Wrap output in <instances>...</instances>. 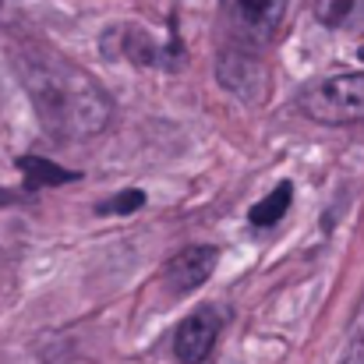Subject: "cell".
Instances as JSON below:
<instances>
[{
	"label": "cell",
	"mask_w": 364,
	"mask_h": 364,
	"mask_svg": "<svg viewBox=\"0 0 364 364\" xmlns=\"http://www.w3.org/2000/svg\"><path fill=\"white\" fill-rule=\"evenodd\" d=\"M18 75L32 96L43 127L64 138H92L114 121V103L107 89L71 60L53 50H25L18 57Z\"/></svg>",
	"instance_id": "obj_1"
},
{
	"label": "cell",
	"mask_w": 364,
	"mask_h": 364,
	"mask_svg": "<svg viewBox=\"0 0 364 364\" xmlns=\"http://www.w3.org/2000/svg\"><path fill=\"white\" fill-rule=\"evenodd\" d=\"M304 117L322 127H347L364 121V71L358 75H333L308 85L297 100Z\"/></svg>",
	"instance_id": "obj_2"
},
{
	"label": "cell",
	"mask_w": 364,
	"mask_h": 364,
	"mask_svg": "<svg viewBox=\"0 0 364 364\" xmlns=\"http://www.w3.org/2000/svg\"><path fill=\"white\" fill-rule=\"evenodd\" d=\"M290 0H220L227 28L247 43V46H265L272 43L276 28L283 25Z\"/></svg>",
	"instance_id": "obj_3"
},
{
	"label": "cell",
	"mask_w": 364,
	"mask_h": 364,
	"mask_svg": "<svg viewBox=\"0 0 364 364\" xmlns=\"http://www.w3.org/2000/svg\"><path fill=\"white\" fill-rule=\"evenodd\" d=\"M216 262H220V247H213V244H191V247L177 251V255L166 262V269H163V287H166L173 297H184L188 290H198V287L213 276Z\"/></svg>",
	"instance_id": "obj_4"
},
{
	"label": "cell",
	"mask_w": 364,
	"mask_h": 364,
	"mask_svg": "<svg viewBox=\"0 0 364 364\" xmlns=\"http://www.w3.org/2000/svg\"><path fill=\"white\" fill-rule=\"evenodd\" d=\"M216 78L237 96V100H251L262 103L269 92V71L258 57H251L247 50H223L220 53V68Z\"/></svg>",
	"instance_id": "obj_5"
},
{
	"label": "cell",
	"mask_w": 364,
	"mask_h": 364,
	"mask_svg": "<svg viewBox=\"0 0 364 364\" xmlns=\"http://www.w3.org/2000/svg\"><path fill=\"white\" fill-rule=\"evenodd\" d=\"M220 326H223V318H220L216 308L205 304V308L191 311V315L177 326V333H173V354H177V361L181 364L205 361V358L213 354V347H216Z\"/></svg>",
	"instance_id": "obj_6"
},
{
	"label": "cell",
	"mask_w": 364,
	"mask_h": 364,
	"mask_svg": "<svg viewBox=\"0 0 364 364\" xmlns=\"http://www.w3.org/2000/svg\"><path fill=\"white\" fill-rule=\"evenodd\" d=\"M290 202H294V184L283 181V184H276V191H269V195L247 213V220H251L255 227H276V223L287 216Z\"/></svg>",
	"instance_id": "obj_7"
},
{
	"label": "cell",
	"mask_w": 364,
	"mask_h": 364,
	"mask_svg": "<svg viewBox=\"0 0 364 364\" xmlns=\"http://www.w3.org/2000/svg\"><path fill=\"white\" fill-rule=\"evenodd\" d=\"M18 166L28 173V184H32V188H43V184H71V181H78L75 170H64V166H57V163H50V159H39V156H21Z\"/></svg>",
	"instance_id": "obj_8"
},
{
	"label": "cell",
	"mask_w": 364,
	"mask_h": 364,
	"mask_svg": "<svg viewBox=\"0 0 364 364\" xmlns=\"http://www.w3.org/2000/svg\"><path fill=\"white\" fill-rule=\"evenodd\" d=\"M141 205H145V191H134V188H131V191L114 195L110 202H103L96 213H100V216H127V213H138Z\"/></svg>",
	"instance_id": "obj_9"
},
{
	"label": "cell",
	"mask_w": 364,
	"mask_h": 364,
	"mask_svg": "<svg viewBox=\"0 0 364 364\" xmlns=\"http://www.w3.org/2000/svg\"><path fill=\"white\" fill-rule=\"evenodd\" d=\"M350 11H354V0H333V4H329V11L322 14V21H326V25H340Z\"/></svg>",
	"instance_id": "obj_10"
},
{
	"label": "cell",
	"mask_w": 364,
	"mask_h": 364,
	"mask_svg": "<svg viewBox=\"0 0 364 364\" xmlns=\"http://www.w3.org/2000/svg\"><path fill=\"white\" fill-rule=\"evenodd\" d=\"M340 364H364V333L350 340V347H347V354H343Z\"/></svg>",
	"instance_id": "obj_11"
},
{
	"label": "cell",
	"mask_w": 364,
	"mask_h": 364,
	"mask_svg": "<svg viewBox=\"0 0 364 364\" xmlns=\"http://www.w3.org/2000/svg\"><path fill=\"white\" fill-rule=\"evenodd\" d=\"M18 21V0H0V25H14Z\"/></svg>",
	"instance_id": "obj_12"
},
{
	"label": "cell",
	"mask_w": 364,
	"mask_h": 364,
	"mask_svg": "<svg viewBox=\"0 0 364 364\" xmlns=\"http://www.w3.org/2000/svg\"><path fill=\"white\" fill-rule=\"evenodd\" d=\"M7 202H11V195H7V191H4V188H0V209H4V205H7Z\"/></svg>",
	"instance_id": "obj_13"
},
{
	"label": "cell",
	"mask_w": 364,
	"mask_h": 364,
	"mask_svg": "<svg viewBox=\"0 0 364 364\" xmlns=\"http://www.w3.org/2000/svg\"><path fill=\"white\" fill-rule=\"evenodd\" d=\"M358 57H361V60H364V46H361V50H358Z\"/></svg>",
	"instance_id": "obj_14"
}]
</instances>
